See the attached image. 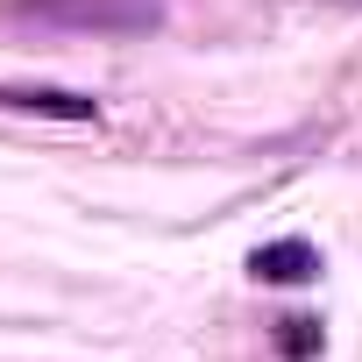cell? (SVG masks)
Wrapping results in <instances>:
<instances>
[{
	"label": "cell",
	"mask_w": 362,
	"mask_h": 362,
	"mask_svg": "<svg viewBox=\"0 0 362 362\" xmlns=\"http://www.w3.org/2000/svg\"><path fill=\"white\" fill-rule=\"evenodd\" d=\"M249 270H256L263 284H313V277H320V249H313V242H263V249L249 256Z\"/></svg>",
	"instance_id": "obj_2"
},
{
	"label": "cell",
	"mask_w": 362,
	"mask_h": 362,
	"mask_svg": "<svg viewBox=\"0 0 362 362\" xmlns=\"http://www.w3.org/2000/svg\"><path fill=\"white\" fill-rule=\"evenodd\" d=\"M313 348H320V320H284V355L305 362Z\"/></svg>",
	"instance_id": "obj_3"
},
{
	"label": "cell",
	"mask_w": 362,
	"mask_h": 362,
	"mask_svg": "<svg viewBox=\"0 0 362 362\" xmlns=\"http://www.w3.org/2000/svg\"><path fill=\"white\" fill-rule=\"evenodd\" d=\"M36 15L50 22H71V29H114V36H135V29H156L163 8L156 0H29Z\"/></svg>",
	"instance_id": "obj_1"
}]
</instances>
